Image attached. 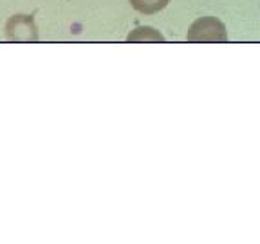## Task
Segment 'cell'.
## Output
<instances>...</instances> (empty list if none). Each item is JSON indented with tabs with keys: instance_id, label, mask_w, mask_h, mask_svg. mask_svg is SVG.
Masks as SVG:
<instances>
[{
	"instance_id": "1",
	"label": "cell",
	"mask_w": 260,
	"mask_h": 244,
	"mask_svg": "<svg viewBox=\"0 0 260 244\" xmlns=\"http://www.w3.org/2000/svg\"><path fill=\"white\" fill-rule=\"evenodd\" d=\"M186 40L191 44H220L228 40L226 25L217 16H201L190 25Z\"/></svg>"
},
{
	"instance_id": "2",
	"label": "cell",
	"mask_w": 260,
	"mask_h": 244,
	"mask_svg": "<svg viewBox=\"0 0 260 244\" xmlns=\"http://www.w3.org/2000/svg\"><path fill=\"white\" fill-rule=\"evenodd\" d=\"M6 37L11 42H37L38 29L35 25L32 16L15 15L6 24Z\"/></svg>"
},
{
	"instance_id": "3",
	"label": "cell",
	"mask_w": 260,
	"mask_h": 244,
	"mask_svg": "<svg viewBox=\"0 0 260 244\" xmlns=\"http://www.w3.org/2000/svg\"><path fill=\"white\" fill-rule=\"evenodd\" d=\"M130 6L143 15H155L170 4V0H128Z\"/></svg>"
},
{
	"instance_id": "4",
	"label": "cell",
	"mask_w": 260,
	"mask_h": 244,
	"mask_svg": "<svg viewBox=\"0 0 260 244\" xmlns=\"http://www.w3.org/2000/svg\"><path fill=\"white\" fill-rule=\"evenodd\" d=\"M128 42H165V37L154 27H138L126 37Z\"/></svg>"
}]
</instances>
